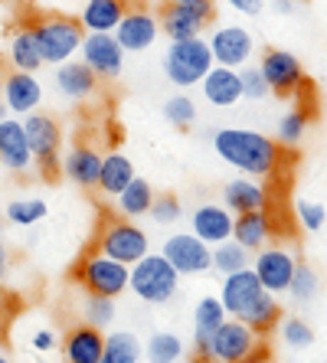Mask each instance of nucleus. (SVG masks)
<instances>
[{
  "label": "nucleus",
  "instance_id": "nucleus-25",
  "mask_svg": "<svg viewBox=\"0 0 327 363\" xmlns=\"http://www.w3.org/2000/svg\"><path fill=\"white\" fill-rule=\"evenodd\" d=\"M233 239L249 252H262L265 242L272 239V216L265 210L255 213H243L233 220Z\"/></svg>",
  "mask_w": 327,
  "mask_h": 363
},
{
  "label": "nucleus",
  "instance_id": "nucleus-28",
  "mask_svg": "<svg viewBox=\"0 0 327 363\" xmlns=\"http://www.w3.org/2000/svg\"><path fill=\"white\" fill-rule=\"evenodd\" d=\"M157 20H160V30L170 36V43H177V40H193V36H200V30H203V23L196 17H190L177 0H167L164 7H160V13H157Z\"/></svg>",
  "mask_w": 327,
  "mask_h": 363
},
{
  "label": "nucleus",
  "instance_id": "nucleus-40",
  "mask_svg": "<svg viewBox=\"0 0 327 363\" xmlns=\"http://www.w3.org/2000/svg\"><path fill=\"white\" fill-rule=\"evenodd\" d=\"M282 340H285L288 347H294V350H304V347L314 340V330H311L301 318H288V321L282 324Z\"/></svg>",
  "mask_w": 327,
  "mask_h": 363
},
{
  "label": "nucleus",
  "instance_id": "nucleus-21",
  "mask_svg": "<svg viewBox=\"0 0 327 363\" xmlns=\"http://www.w3.org/2000/svg\"><path fill=\"white\" fill-rule=\"evenodd\" d=\"M229 314L226 308H223V301L219 298H203L200 304H196V314H193V350H196V357H203V360H213L210 357V337L219 330V324L226 321Z\"/></svg>",
  "mask_w": 327,
  "mask_h": 363
},
{
  "label": "nucleus",
  "instance_id": "nucleus-15",
  "mask_svg": "<svg viewBox=\"0 0 327 363\" xmlns=\"http://www.w3.org/2000/svg\"><path fill=\"white\" fill-rule=\"evenodd\" d=\"M0 164L10 174H30L36 167L20 118H0Z\"/></svg>",
  "mask_w": 327,
  "mask_h": 363
},
{
  "label": "nucleus",
  "instance_id": "nucleus-13",
  "mask_svg": "<svg viewBox=\"0 0 327 363\" xmlns=\"http://www.w3.org/2000/svg\"><path fill=\"white\" fill-rule=\"evenodd\" d=\"M262 79L269 82V89L275 95H294L304 85V69L285 50H269L262 56Z\"/></svg>",
  "mask_w": 327,
  "mask_h": 363
},
{
  "label": "nucleus",
  "instance_id": "nucleus-11",
  "mask_svg": "<svg viewBox=\"0 0 327 363\" xmlns=\"http://www.w3.org/2000/svg\"><path fill=\"white\" fill-rule=\"evenodd\" d=\"M164 259L174 265L180 275H200V272L213 269V245H206L200 236H184V233H177L164 242Z\"/></svg>",
  "mask_w": 327,
  "mask_h": 363
},
{
  "label": "nucleus",
  "instance_id": "nucleus-35",
  "mask_svg": "<svg viewBox=\"0 0 327 363\" xmlns=\"http://www.w3.org/2000/svg\"><path fill=\"white\" fill-rule=\"evenodd\" d=\"M278 314H282V308L275 304L272 291H265V295H262V301L255 304V308H252V314L245 318V324H249V328H255L259 334H269V330L278 324Z\"/></svg>",
  "mask_w": 327,
  "mask_h": 363
},
{
  "label": "nucleus",
  "instance_id": "nucleus-3",
  "mask_svg": "<svg viewBox=\"0 0 327 363\" xmlns=\"http://www.w3.org/2000/svg\"><path fill=\"white\" fill-rule=\"evenodd\" d=\"M210 357L213 363H265L269 347L255 328L239 318H226L210 337Z\"/></svg>",
  "mask_w": 327,
  "mask_h": 363
},
{
  "label": "nucleus",
  "instance_id": "nucleus-22",
  "mask_svg": "<svg viewBox=\"0 0 327 363\" xmlns=\"http://www.w3.org/2000/svg\"><path fill=\"white\" fill-rule=\"evenodd\" d=\"M99 82L101 79L95 76L92 69L85 66L82 60H69L59 66L56 72V85H59V92L66 95V99L72 101H85V99H92L95 92H99Z\"/></svg>",
  "mask_w": 327,
  "mask_h": 363
},
{
  "label": "nucleus",
  "instance_id": "nucleus-7",
  "mask_svg": "<svg viewBox=\"0 0 327 363\" xmlns=\"http://www.w3.org/2000/svg\"><path fill=\"white\" fill-rule=\"evenodd\" d=\"M95 249L131 269L138 259L148 255V233L141 226H135L128 216H111V220H105L99 226Z\"/></svg>",
  "mask_w": 327,
  "mask_h": 363
},
{
  "label": "nucleus",
  "instance_id": "nucleus-33",
  "mask_svg": "<svg viewBox=\"0 0 327 363\" xmlns=\"http://www.w3.org/2000/svg\"><path fill=\"white\" fill-rule=\"evenodd\" d=\"M184 357V340L177 334H154L148 340V363H177Z\"/></svg>",
  "mask_w": 327,
  "mask_h": 363
},
{
  "label": "nucleus",
  "instance_id": "nucleus-6",
  "mask_svg": "<svg viewBox=\"0 0 327 363\" xmlns=\"http://www.w3.org/2000/svg\"><path fill=\"white\" fill-rule=\"evenodd\" d=\"M213 66H216V62H213L210 43L200 40V36L170 43L167 56H164V72H167V79L174 85H180V89L200 85Z\"/></svg>",
  "mask_w": 327,
  "mask_h": 363
},
{
  "label": "nucleus",
  "instance_id": "nucleus-43",
  "mask_svg": "<svg viewBox=\"0 0 327 363\" xmlns=\"http://www.w3.org/2000/svg\"><path fill=\"white\" fill-rule=\"evenodd\" d=\"M239 76H243V95L245 99H265V95L272 92L269 82L262 79V69H243Z\"/></svg>",
  "mask_w": 327,
  "mask_h": 363
},
{
  "label": "nucleus",
  "instance_id": "nucleus-18",
  "mask_svg": "<svg viewBox=\"0 0 327 363\" xmlns=\"http://www.w3.org/2000/svg\"><path fill=\"white\" fill-rule=\"evenodd\" d=\"M99 170H101V154L95 151L92 144L76 141L62 154V174H66L72 184L85 186V190H92V186L99 184Z\"/></svg>",
  "mask_w": 327,
  "mask_h": 363
},
{
  "label": "nucleus",
  "instance_id": "nucleus-10",
  "mask_svg": "<svg viewBox=\"0 0 327 363\" xmlns=\"http://www.w3.org/2000/svg\"><path fill=\"white\" fill-rule=\"evenodd\" d=\"M262 295H265V288H262L259 275H255L252 269H243V272L226 275L223 291H219V301H223V308H226L229 318L245 321V318L252 314V308L262 301Z\"/></svg>",
  "mask_w": 327,
  "mask_h": 363
},
{
  "label": "nucleus",
  "instance_id": "nucleus-38",
  "mask_svg": "<svg viewBox=\"0 0 327 363\" xmlns=\"http://www.w3.org/2000/svg\"><path fill=\"white\" fill-rule=\"evenodd\" d=\"M180 213H184V206H180V200H177L174 194H157V196H154V206H151L154 223L167 226V223L180 220Z\"/></svg>",
  "mask_w": 327,
  "mask_h": 363
},
{
  "label": "nucleus",
  "instance_id": "nucleus-46",
  "mask_svg": "<svg viewBox=\"0 0 327 363\" xmlns=\"http://www.w3.org/2000/svg\"><path fill=\"white\" fill-rule=\"evenodd\" d=\"M233 10H239V13H249V17H255V13H262V0H226Z\"/></svg>",
  "mask_w": 327,
  "mask_h": 363
},
{
  "label": "nucleus",
  "instance_id": "nucleus-20",
  "mask_svg": "<svg viewBox=\"0 0 327 363\" xmlns=\"http://www.w3.org/2000/svg\"><path fill=\"white\" fill-rule=\"evenodd\" d=\"M193 236H200L206 245H219L233 239V213L226 206H213V203H203L193 210Z\"/></svg>",
  "mask_w": 327,
  "mask_h": 363
},
{
  "label": "nucleus",
  "instance_id": "nucleus-9",
  "mask_svg": "<svg viewBox=\"0 0 327 363\" xmlns=\"http://www.w3.org/2000/svg\"><path fill=\"white\" fill-rule=\"evenodd\" d=\"M160 33V20L154 10H148L144 4H131L128 13L121 17V23L115 26V40L121 43L125 52H144L151 50L154 40Z\"/></svg>",
  "mask_w": 327,
  "mask_h": 363
},
{
  "label": "nucleus",
  "instance_id": "nucleus-29",
  "mask_svg": "<svg viewBox=\"0 0 327 363\" xmlns=\"http://www.w3.org/2000/svg\"><path fill=\"white\" fill-rule=\"evenodd\" d=\"M10 62H13V69H17V72H36L40 66H46V62H43L40 46H36V36H33V30H30V26L17 30V33H13V40H10Z\"/></svg>",
  "mask_w": 327,
  "mask_h": 363
},
{
  "label": "nucleus",
  "instance_id": "nucleus-34",
  "mask_svg": "<svg viewBox=\"0 0 327 363\" xmlns=\"http://www.w3.org/2000/svg\"><path fill=\"white\" fill-rule=\"evenodd\" d=\"M164 118L174 128L187 131V128L196 121V101H193L190 95H174V99L164 101Z\"/></svg>",
  "mask_w": 327,
  "mask_h": 363
},
{
  "label": "nucleus",
  "instance_id": "nucleus-19",
  "mask_svg": "<svg viewBox=\"0 0 327 363\" xmlns=\"http://www.w3.org/2000/svg\"><path fill=\"white\" fill-rule=\"evenodd\" d=\"M43 101V85L33 72H10L4 79V105H7L13 115H30L36 111V105Z\"/></svg>",
  "mask_w": 327,
  "mask_h": 363
},
{
  "label": "nucleus",
  "instance_id": "nucleus-12",
  "mask_svg": "<svg viewBox=\"0 0 327 363\" xmlns=\"http://www.w3.org/2000/svg\"><path fill=\"white\" fill-rule=\"evenodd\" d=\"M82 62L92 69L99 79H118L125 66V50L115 40V33H85L82 40Z\"/></svg>",
  "mask_w": 327,
  "mask_h": 363
},
{
  "label": "nucleus",
  "instance_id": "nucleus-37",
  "mask_svg": "<svg viewBox=\"0 0 327 363\" xmlns=\"http://www.w3.org/2000/svg\"><path fill=\"white\" fill-rule=\"evenodd\" d=\"M304 128H308V111L294 108L278 121V138H282V144H298L304 135Z\"/></svg>",
  "mask_w": 327,
  "mask_h": 363
},
{
  "label": "nucleus",
  "instance_id": "nucleus-47",
  "mask_svg": "<svg viewBox=\"0 0 327 363\" xmlns=\"http://www.w3.org/2000/svg\"><path fill=\"white\" fill-rule=\"evenodd\" d=\"M7 279V249L0 245V281Z\"/></svg>",
  "mask_w": 327,
  "mask_h": 363
},
{
  "label": "nucleus",
  "instance_id": "nucleus-23",
  "mask_svg": "<svg viewBox=\"0 0 327 363\" xmlns=\"http://www.w3.org/2000/svg\"><path fill=\"white\" fill-rule=\"evenodd\" d=\"M128 7H131V0H85L79 23L85 26V33H115Z\"/></svg>",
  "mask_w": 327,
  "mask_h": 363
},
{
  "label": "nucleus",
  "instance_id": "nucleus-26",
  "mask_svg": "<svg viewBox=\"0 0 327 363\" xmlns=\"http://www.w3.org/2000/svg\"><path fill=\"white\" fill-rule=\"evenodd\" d=\"M135 177H138V174H135V167H131V157L111 151V154H105V157H101L99 184H95V186H99L105 196H118Z\"/></svg>",
  "mask_w": 327,
  "mask_h": 363
},
{
  "label": "nucleus",
  "instance_id": "nucleus-31",
  "mask_svg": "<svg viewBox=\"0 0 327 363\" xmlns=\"http://www.w3.org/2000/svg\"><path fill=\"white\" fill-rule=\"evenodd\" d=\"M138 357H141V344H138V337L135 334H128V330H121V334L105 337V350H101L99 363H138Z\"/></svg>",
  "mask_w": 327,
  "mask_h": 363
},
{
  "label": "nucleus",
  "instance_id": "nucleus-41",
  "mask_svg": "<svg viewBox=\"0 0 327 363\" xmlns=\"http://www.w3.org/2000/svg\"><path fill=\"white\" fill-rule=\"evenodd\" d=\"M85 318H89V324H95V328H105V324L115 318V298H89Z\"/></svg>",
  "mask_w": 327,
  "mask_h": 363
},
{
  "label": "nucleus",
  "instance_id": "nucleus-5",
  "mask_svg": "<svg viewBox=\"0 0 327 363\" xmlns=\"http://www.w3.org/2000/svg\"><path fill=\"white\" fill-rule=\"evenodd\" d=\"M177 285H180V272L164 259V255L148 252L144 259H138L131 265V279H128V288L135 291L141 301L148 304H164L177 295Z\"/></svg>",
  "mask_w": 327,
  "mask_h": 363
},
{
  "label": "nucleus",
  "instance_id": "nucleus-14",
  "mask_svg": "<svg viewBox=\"0 0 327 363\" xmlns=\"http://www.w3.org/2000/svg\"><path fill=\"white\" fill-rule=\"evenodd\" d=\"M294 269H298V262H294V255L285 252V249H262V252L255 255V262H252V272L259 275L262 288L272 291V295L292 288Z\"/></svg>",
  "mask_w": 327,
  "mask_h": 363
},
{
  "label": "nucleus",
  "instance_id": "nucleus-17",
  "mask_svg": "<svg viewBox=\"0 0 327 363\" xmlns=\"http://www.w3.org/2000/svg\"><path fill=\"white\" fill-rule=\"evenodd\" d=\"M101 350H105V334L95 324H76L69 328V334L62 337V357L66 363H99Z\"/></svg>",
  "mask_w": 327,
  "mask_h": 363
},
{
  "label": "nucleus",
  "instance_id": "nucleus-27",
  "mask_svg": "<svg viewBox=\"0 0 327 363\" xmlns=\"http://www.w3.org/2000/svg\"><path fill=\"white\" fill-rule=\"evenodd\" d=\"M265 200H269L265 190L259 184H252V180H233V184L223 186V203H226V210L235 213V216L265 210Z\"/></svg>",
  "mask_w": 327,
  "mask_h": 363
},
{
  "label": "nucleus",
  "instance_id": "nucleus-8",
  "mask_svg": "<svg viewBox=\"0 0 327 363\" xmlns=\"http://www.w3.org/2000/svg\"><path fill=\"white\" fill-rule=\"evenodd\" d=\"M23 131H26V144H30V154H33V164L40 167V174L46 180H52L62 170V131H59L56 118L52 115H43V111H30L23 118Z\"/></svg>",
  "mask_w": 327,
  "mask_h": 363
},
{
  "label": "nucleus",
  "instance_id": "nucleus-1",
  "mask_svg": "<svg viewBox=\"0 0 327 363\" xmlns=\"http://www.w3.org/2000/svg\"><path fill=\"white\" fill-rule=\"evenodd\" d=\"M213 147L226 164L235 170L252 174V177H269L282 161V147L272 138L259 135V131H239V128H223L213 138Z\"/></svg>",
  "mask_w": 327,
  "mask_h": 363
},
{
  "label": "nucleus",
  "instance_id": "nucleus-2",
  "mask_svg": "<svg viewBox=\"0 0 327 363\" xmlns=\"http://www.w3.org/2000/svg\"><path fill=\"white\" fill-rule=\"evenodd\" d=\"M36 36V46L43 52L46 66H62L79 52L85 40V26L76 17H62V13H43L33 23H26Z\"/></svg>",
  "mask_w": 327,
  "mask_h": 363
},
{
  "label": "nucleus",
  "instance_id": "nucleus-39",
  "mask_svg": "<svg viewBox=\"0 0 327 363\" xmlns=\"http://www.w3.org/2000/svg\"><path fill=\"white\" fill-rule=\"evenodd\" d=\"M298 301H311V298L318 295V275H314V269H308V265H298L294 269V279H292V288H288Z\"/></svg>",
  "mask_w": 327,
  "mask_h": 363
},
{
  "label": "nucleus",
  "instance_id": "nucleus-30",
  "mask_svg": "<svg viewBox=\"0 0 327 363\" xmlns=\"http://www.w3.org/2000/svg\"><path fill=\"white\" fill-rule=\"evenodd\" d=\"M115 200H118V213H121V216L138 220V216H144V213H151L154 190H151V184H148V180L135 177L131 184L125 186V190H121V194L115 196Z\"/></svg>",
  "mask_w": 327,
  "mask_h": 363
},
{
  "label": "nucleus",
  "instance_id": "nucleus-44",
  "mask_svg": "<svg viewBox=\"0 0 327 363\" xmlns=\"http://www.w3.org/2000/svg\"><path fill=\"white\" fill-rule=\"evenodd\" d=\"M180 7L190 13V17H196L203 26L213 23L216 20V0H177Z\"/></svg>",
  "mask_w": 327,
  "mask_h": 363
},
{
  "label": "nucleus",
  "instance_id": "nucleus-36",
  "mask_svg": "<svg viewBox=\"0 0 327 363\" xmlns=\"http://www.w3.org/2000/svg\"><path fill=\"white\" fill-rule=\"evenodd\" d=\"M46 203L43 200H13L7 206V220L13 223V226H33V223H40L43 216H46Z\"/></svg>",
  "mask_w": 327,
  "mask_h": 363
},
{
  "label": "nucleus",
  "instance_id": "nucleus-45",
  "mask_svg": "<svg viewBox=\"0 0 327 363\" xmlns=\"http://www.w3.org/2000/svg\"><path fill=\"white\" fill-rule=\"evenodd\" d=\"M33 347L40 350V354L52 350V347H56V334H52V330H36V334H33Z\"/></svg>",
  "mask_w": 327,
  "mask_h": 363
},
{
  "label": "nucleus",
  "instance_id": "nucleus-4",
  "mask_svg": "<svg viewBox=\"0 0 327 363\" xmlns=\"http://www.w3.org/2000/svg\"><path fill=\"white\" fill-rule=\"evenodd\" d=\"M72 279L85 288L89 298H118L128 288L131 279V269L115 259H109L99 249H89V252L79 259V265L72 269Z\"/></svg>",
  "mask_w": 327,
  "mask_h": 363
},
{
  "label": "nucleus",
  "instance_id": "nucleus-49",
  "mask_svg": "<svg viewBox=\"0 0 327 363\" xmlns=\"http://www.w3.org/2000/svg\"><path fill=\"white\" fill-rule=\"evenodd\" d=\"M0 363H10V360H7V357H4V354H0Z\"/></svg>",
  "mask_w": 327,
  "mask_h": 363
},
{
  "label": "nucleus",
  "instance_id": "nucleus-24",
  "mask_svg": "<svg viewBox=\"0 0 327 363\" xmlns=\"http://www.w3.org/2000/svg\"><path fill=\"white\" fill-rule=\"evenodd\" d=\"M200 85H203V95H206L210 105H223V108H229V105H235V101L243 99V76H239L235 69L213 66Z\"/></svg>",
  "mask_w": 327,
  "mask_h": 363
},
{
  "label": "nucleus",
  "instance_id": "nucleus-32",
  "mask_svg": "<svg viewBox=\"0 0 327 363\" xmlns=\"http://www.w3.org/2000/svg\"><path fill=\"white\" fill-rule=\"evenodd\" d=\"M249 249L235 242V239H226V242L213 245V269H219L223 275H233V272L249 269Z\"/></svg>",
  "mask_w": 327,
  "mask_h": 363
},
{
  "label": "nucleus",
  "instance_id": "nucleus-16",
  "mask_svg": "<svg viewBox=\"0 0 327 363\" xmlns=\"http://www.w3.org/2000/svg\"><path fill=\"white\" fill-rule=\"evenodd\" d=\"M210 52H213V62H216V66L239 69V66H245L252 56V36L245 33L243 26H223V30L213 33Z\"/></svg>",
  "mask_w": 327,
  "mask_h": 363
},
{
  "label": "nucleus",
  "instance_id": "nucleus-48",
  "mask_svg": "<svg viewBox=\"0 0 327 363\" xmlns=\"http://www.w3.org/2000/svg\"><path fill=\"white\" fill-rule=\"evenodd\" d=\"M278 10L285 13V10H292V4H288V0H278Z\"/></svg>",
  "mask_w": 327,
  "mask_h": 363
},
{
  "label": "nucleus",
  "instance_id": "nucleus-42",
  "mask_svg": "<svg viewBox=\"0 0 327 363\" xmlns=\"http://www.w3.org/2000/svg\"><path fill=\"white\" fill-rule=\"evenodd\" d=\"M294 213H298V220H301V226L308 229V233H318V229L324 226V220H327L324 206H321V203H308V200L298 203V206H294Z\"/></svg>",
  "mask_w": 327,
  "mask_h": 363
}]
</instances>
